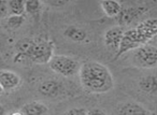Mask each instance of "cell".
I'll list each match as a JSON object with an SVG mask.
<instances>
[{"mask_svg": "<svg viewBox=\"0 0 157 115\" xmlns=\"http://www.w3.org/2000/svg\"><path fill=\"white\" fill-rule=\"evenodd\" d=\"M63 115H87V111L84 108H73L67 111Z\"/></svg>", "mask_w": 157, "mask_h": 115, "instance_id": "19", "label": "cell"}, {"mask_svg": "<svg viewBox=\"0 0 157 115\" xmlns=\"http://www.w3.org/2000/svg\"><path fill=\"white\" fill-rule=\"evenodd\" d=\"M22 111L25 115H45L48 109L43 102L33 101L25 104Z\"/></svg>", "mask_w": 157, "mask_h": 115, "instance_id": "13", "label": "cell"}, {"mask_svg": "<svg viewBox=\"0 0 157 115\" xmlns=\"http://www.w3.org/2000/svg\"><path fill=\"white\" fill-rule=\"evenodd\" d=\"M46 5L51 6V7H55V8H60L63 6L67 5V1H63V0H51V1H46Z\"/></svg>", "mask_w": 157, "mask_h": 115, "instance_id": "21", "label": "cell"}, {"mask_svg": "<svg viewBox=\"0 0 157 115\" xmlns=\"http://www.w3.org/2000/svg\"><path fill=\"white\" fill-rule=\"evenodd\" d=\"M22 79L16 72L10 70H0V85L5 91H10L17 88L21 85Z\"/></svg>", "mask_w": 157, "mask_h": 115, "instance_id": "8", "label": "cell"}, {"mask_svg": "<svg viewBox=\"0 0 157 115\" xmlns=\"http://www.w3.org/2000/svg\"><path fill=\"white\" fill-rule=\"evenodd\" d=\"M3 91H5V89L2 88V86H1V85H0V96L2 95L3 94Z\"/></svg>", "mask_w": 157, "mask_h": 115, "instance_id": "25", "label": "cell"}, {"mask_svg": "<svg viewBox=\"0 0 157 115\" xmlns=\"http://www.w3.org/2000/svg\"><path fill=\"white\" fill-rule=\"evenodd\" d=\"M54 42L48 39H33L30 48L25 54V58H28L33 63L45 65L51 61L54 56Z\"/></svg>", "mask_w": 157, "mask_h": 115, "instance_id": "2", "label": "cell"}, {"mask_svg": "<svg viewBox=\"0 0 157 115\" xmlns=\"http://www.w3.org/2000/svg\"><path fill=\"white\" fill-rule=\"evenodd\" d=\"M87 115H107L105 111H102L101 109L95 108V109H90V111H87Z\"/></svg>", "mask_w": 157, "mask_h": 115, "instance_id": "22", "label": "cell"}, {"mask_svg": "<svg viewBox=\"0 0 157 115\" xmlns=\"http://www.w3.org/2000/svg\"><path fill=\"white\" fill-rule=\"evenodd\" d=\"M132 60L139 68H157V48L151 44L140 46L133 51Z\"/></svg>", "mask_w": 157, "mask_h": 115, "instance_id": "4", "label": "cell"}, {"mask_svg": "<svg viewBox=\"0 0 157 115\" xmlns=\"http://www.w3.org/2000/svg\"><path fill=\"white\" fill-rule=\"evenodd\" d=\"M0 115H6V108L0 104Z\"/></svg>", "mask_w": 157, "mask_h": 115, "instance_id": "24", "label": "cell"}, {"mask_svg": "<svg viewBox=\"0 0 157 115\" xmlns=\"http://www.w3.org/2000/svg\"><path fill=\"white\" fill-rule=\"evenodd\" d=\"M8 14H9L8 1H0V20L7 17Z\"/></svg>", "mask_w": 157, "mask_h": 115, "instance_id": "20", "label": "cell"}, {"mask_svg": "<svg viewBox=\"0 0 157 115\" xmlns=\"http://www.w3.org/2000/svg\"><path fill=\"white\" fill-rule=\"evenodd\" d=\"M139 87L146 94H155L157 91V75L150 74L143 76L139 82Z\"/></svg>", "mask_w": 157, "mask_h": 115, "instance_id": "15", "label": "cell"}, {"mask_svg": "<svg viewBox=\"0 0 157 115\" xmlns=\"http://www.w3.org/2000/svg\"><path fill=\"white\" fill-rule=\"evenodd\" d=\"M48 66L55 73L65 78L74 76L76 73H78L81 67L78 60L66 55H54L48 63Z\"/></svg>", "mask_w": 157, "mask_h": 115, "instance_id": "3", "label": "cell"}, {"mask_svg": "<svg viewBox=\"0 0 157 115\" xmlns=\"http://www.w3.org/2000/svg\"><path fill=\"white\" fill-rule=\"evenodd\" d=\"M43 3L41 1H38V0H28V1H25V12L31 15H37L40 11H41V8Z\"/></svg>", "mask_w": 157, "mask_h": 115, "instance_id": "17", "label": "cell"}, {"mask_svg": "<svg viewBox=\"0 0 157 115\" xmlns=\"http://www.w3.org/2000/svg\"><path fill=\"white\" fill-rule=\"evenodd\" d=\"M63 36L71 41L78 42V43H82V42L86 41L88 38L87 33L84 29L80 28L78 26H74V25L67 27L63 31Z\"/></svg>", "mask_w": 157, "mask_h": 115, "instance_id": "12", "label": "cell"}, {"mask_svg": "<svg viewBox=\"0 0 157 115\" xmlns=\"http://www.w3.org/2000/svg\"><path fill=\"white\" fill-rule=\"evenodd\" d=\"M136 30L138 31L143 44H148V42L157 36V18H148L141 22Z\"/></svg>", "mask_w": 157, "mask_h": 115, "instance_id": "6", "label": "cell"}, {"mask_svg": "<svg viewBox=\"0 0 157 115\" xmlns=\"http://www.w3.org/2000/svg\"><path fill=\"white\" fill-rule=\"evenodd\" d=\"M124 29L121 26H115L109 28L105 33V44L110 48V50H114L117 53L118 48H120L121 42H122L123 36H124Z\"/></svg>", "mask_w": 157, "mask_h": 115, "instance_id": "7", "label": "cell"}, {"mask_svg": "<svg viewBox=\"0 0 157 115\" xmlns=\"http://www.w3.org/2000/svg\"><path fill=\"white\" fill-rule=\"evenodd\" d=\"M8 115H25V114L23 113V111H12Z\"/></svg>", "mask_w": 157, "mask_h": 115, "instance_id": "23", "label": "cell"}, {"mask_svg": "<svg viewBox=\"0 0 157 115\" xmlns=\"http://www.w3.org/2000/svg\"><path fill=\"white\" fill-rule=\"evenodd\" d=\"M117 115H148V111L142 104L135 101L123 102L116 108Z\"/></svg>", "mask_w": 157, "mask_h": 115, "instance_id": "9", "label": "cell"}, {"mask_svg": "<svg viewBox=\"0 0 157 115\" xmlns=\"http://www.w3.org/2000/svg\"><path fill=\"white\" fill-rule=\"evenodd\" d=\"M25 22L24 15H9L7 17V25L10 29H18Z\"/></svg>", "mask_w": 157, "mask_h": 115, "instance_id": "18", "label": "cell"}, {"mask_svg": "<svg viewBox=\"0 0 157 115\" xmlns=\"http://www.w3.org/2000/svg\"><path fill=\"white\" fill-rule=\"evenodd\" d=\"M84 90L90 94H105L114 87V79L109 68L98 61H85L78 71Z\"/></svg>", "mask_w": 157, "mask_h": 115, "instance_id": "1", "label": "cell"}, {"mask_svg": "<svg viewBox=\"0 0 157 115\" xmlns=\"http://www.w3.org/2000/svg\"><path fill=\"white\" fill-rule=\"evenodd\" d=\"M146 12L145 8H127V9H123L121 14L118 15V24L122 26H126L137 20L139 16L143 15Z\"/></svg>", "mask_w": 157, "mask_h": 115, "instance_id": "10", "label": "cell"}, {"mask_svg": "<svg viewBox=\"0 0 157 115\" xmlns=\"http://www.w3.org/2000/svg\"><path fill=\"white\" fill-rule=\"evenodd\" d=\"M142 45H144V44H143V42H142L138 31L136 30V28L128 29V30H126L124 33L120 48H118L117 53H116V58L122 56L125 53L129 52V51L137 50L138 48H140V46H142Z\"/></svg>", "mask_w": 157, "mask_h": 115, "instance_id": "5", "label": "cell"}, {"mask_svg": "<svg viewBox=\"0 0 157 115\" xmlns=\"http://www.w3.org/2000/svg\"><path fill=\"white\" fill-rule=\"evenodd\" d=\"M61 85L55 80H46L42 82L38 87V90L45 97H56L60 93Z\"/></svg>", "mask_w": 157, "mask_h": 115, "instance_id": "11", "label": "cell"}, {"mask_svg": "<svg viewBox=\"0 0 157 115\" xmlns=\"http://www.w3.org/2000/svg\"><path fill=\"white\" fill-rule=\"evenodd\" d=\"M8 9H9L10 15H24L25 1L10 0V1H8Z\"/></svg>", "mask_w": 157, "mask_h": 115, "instance_id": "16", "label": "cell"}, {"mask_svg": "<svg viewBox=\"0 0 157 115\" xmlns=\"http://www.w3.org/2000/svg\"><path fill=\"white\" fill-rule=\"evenodd\" d=\"M100 7L105 15L110 18L118 17L123 10L122 5L117 1H101Z\"/></svg>", "mask_w": 157, "mask_h": 115, "instance_id": "14", "label": "cell"}]
</instances>
